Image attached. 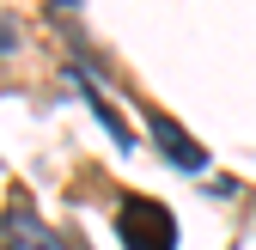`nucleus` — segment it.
Listing matches in <instances>:
<instances>
[{
	"mask_svg": "<svg viewBox=\"0 0 256 250\" xmlns=\"http://www.w3.org/2000/svg\"><path fill=\"white\" fill-rule=\"evenodd\" d=\"M116 238H122V250H177V220H171V208H158L146 196H122Z\"/></svg>",
	"mask_w": 256,
	"mask_h": 250,
	"instance_id": "obj_1",
	"label": "nucleus"
},
{
	"mask_svg": "<svg viewBox=\"0 0 256 250\" xmlns=\"http://www.w3.org/2000/svg\"><path fill=\"white\" fill-rule=\"evenodd\" d=\"M0 250H74V244L61 238V232H55L24 196H18L6 214H0Z\"/></svg>",
	"mask_w": 256,
	"mask_h": 250,
	"instance_id": "obj_2",
	"label": "nucleus"
},
{
	"mask_svg": "<svg viewBox=\"0 0 256 250\" xmlns=\"http://www.w3.org/2000/svg\"><path fill=\"white\" fill-rule=\"evenodd\" d=\"M152 134H158V146H165V159H171V165H183V171H202V146L189 140L171 116H152Z\"/></svg>",
	"mask_w": 256,
	"mask_h": 250,
	"instance_id": "obj_3",
	"label": "nucleus"
}]
</instances>
